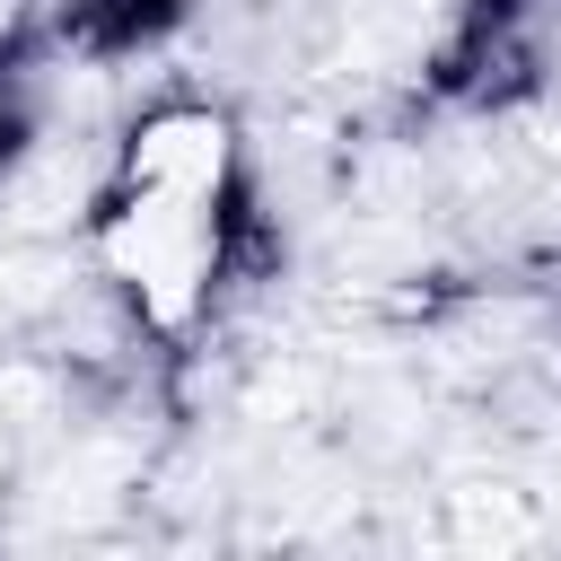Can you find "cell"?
<instances>
[{
	"label": "cell",
	"instance_id": "obj_4",
	"mask_svg": "<svg viewBox=\"0 0 561 561\" xmlns=\"http://www.w3.org/2000/svg\"><path fill=\"white\" fill-rule=\"evenodd\" d=\"M0 465H9V456H0Z\"/></svg>",
	"mask_w": 561,
	"mask_h": 561
},
{
	"label": "cell",
	"instance_id": "obj_3",
	"mask_svg": "<svg viewBox=\"0 0 561 561\" xmlns=\"http://www.w3.org/2000/svg\"><path fill=\"white\" fill-rule=\"evenodd\" d=\"M0 26H9V0H0Z\"/></svg>",
	"mask_w": 561,
	"mask_h": 561
},
{
	"label": "cell",
	"instance_id": "obj_2",
	"mask_svg": "<svg viewBox=\"0 0 561 561\" xmlns=\"http://www.w3.org/2000/svg\"><path fill=\"white\" fill-rule=\"evenodd\" d=\"M219 167H228V123H219V114H202V105H175V114H149V123L131 131L123 184L219 193Z\"/></svg>",
	"mask_w": 561,
	"mask_h": 561
},
{
	"label": "cell",
	"instance_id": "obj_1",
	"mask_svg": "<svg viewBox=\"0 0 561 561\" xmlns=\"http://www.w3.org/2000/svg\"><path fill=\"white\" fill-rule=\"evenodd\" d=\"M105 263L149 298L158 324H184L202 280H210V193L131 184L123 210L105 219Z\"/></svg>",
	"mask_w": 561,
	"mask_h": 561
}]
</instances>
